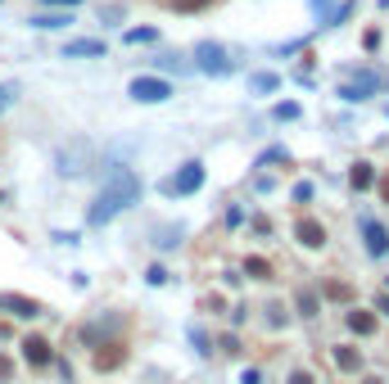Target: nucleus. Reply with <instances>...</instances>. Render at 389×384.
I'll return each instance as SVG.
<instances>
[{"label":"nucleus","instance_id":"nucleus-13","mask_svg":"<svg viewBox=\"0 0 389 384\" xmlns=\"http://www.w3.org/2000/svg\"><path fill=\"white\" fill-rule=\"evenodd\" d=\"M249 86H253V95H272L276 86H281V77H276V72H253Z\"/></svg>","mask_w":389,"mask_h":384},{"label":"nucleus","instance_id":"nucleus-26","mask_svg":"<svg viewBox=\"0 0 389 384\" xmlns=\"http://www.w3.org/2000/svg\"><path fill=\"white\" fill-rule=\"evenodd\" d=\"M376 190H380V199L389 204V172H385V177H380V181H376Z\"/></svg>","mask_w":389,"mask_h":384},{"label":"nucleus","instance_id":"nucleus-7","mask_svg":"<svg viewBox=\"0 0 389 384\" xmlns=\"http://www.w3.org/2000/svg\"><path fill=\"white\" fill-rule=\"evenodd\" d=\"M295 240L303 244V249H312V253H317L322 244H326V231H322V221H312V217H299V226H295Z\"/></svg>","mask_w":389,"mask_h":384},{"label":"nucleus","instance_id":"nucleus-16","mask_svg":"<svg viewBox=\"0 0 389 384\" xmlns=\"http://www.w3.org/2000/svg\"><path fill=\"white\" fill-rule=\"evenodd\" d=\"M64 55H77V59H82V55H91V59H95V55H104V45H100V41H68V45H64Z\"/></svg>","mask_w":389,"mask_h":384},{"label":"nucleus","instance_id":"nucleus-8","mask_svg":"<svg viewBox=\"0 0 389 384\" xmlns=\"http://www.w3.org/2000/svg\"><path fill=\"white\" fill-rule=\"evenodd\" d=\"M23 357H28L32 366H50V339H45V334H28V339H23Z\"/></svg>","mask_w":389,"mask_h":384},{"label":"nucleus","instance_id":"nucleus-15","mask_svg":"<svg viewBox=\"0 0 389 384\" xmlns=\"http://www.w3.org/2000/svg\"><path fill=\"white\" fill-rule=\"evenodd\" d=\"M245 271H249L253 280H272V263H267V258H258V253L245 258Z\"/></svg>","mask_w":389,"mask_h":384},{"label":"nucleus","instance_id":"nucleus-27","mask_svg":"<svg viewBox=\"0 0 389 384\" xmlns=\"http://www.w3.org/2000/svg\"><path fill=\"white\" fill-rule=\"evenodd\" d=\"M14 375V362H9V357H0V380H9Z\"/></svg>","mask_w":389,"mask_h":384},{"label":"nucleus","instance_id":"nucleus-22","mask_svg":"<svg viewBox=\"0 0 389 384\" xmlns=\"http://www.w3.org/2000/svg\"><path fill=\"white\" fill-rule=\"evenodd\" d=\"M168 5H172L177 14H194V9H204L209 0H168Z\"/></svg>","mask_w":389,"mask_h":384},{"label":"nucleus","instance_id":"nucleus-30","mask_svg":"<svg viewBox=\"0 0 389 384\" xmlns=\"http://www.w3.org/2000/svg\"><path fill=\"white\" fill-rule=\"evenodd\" d=\"M312 5H317V9H322V5H326V0H312Z\"/></svg>","mask_w":389,"mask_h":384},{"label":"nucleus","instance_id":"nucleus-4","mask_svg":"<svg viewBox=\"0 0 389 384\" xmlns=\"http://www.w3.org/2000/svg\"><path fill=\"white\" fill-rule=\"evenodd\" d=\"M91 362H95V371H118V366L127 362V349H123V339H104L100 349H95V357H91Z\"/></svg>","mask_w":389,"mask_h":384},{"label":"nucleus","instance_id":"nucleus-19","mask_svg":"<svg viewBox=\"0 0 389 384\" xmlns=\"http://www.w3.org/2000/svg\"><path fill=\"white\" fill-rule=\"evenodd\" d=\"M64 23H72V18L68 14H36L32 28H64Z\"/></svg>","mask_w":389,"mask_h":384},{"label":"nucleus","instance_id":"nucleus-11","mask_svg":"<svg viewBox=\"0 0 389 384\" xmlns=\"http://www.w3.org/2000/svg\"><path fill=\"white\" fill-rule=\"evenodd\" d=\"M349 185H354L358 194L371 190V185H376V168H371V163H354V172H349Z\"/></svg>","mask_w":389,"mask_h":384},{"label":"nucleus","instance_id":"nucleus-17","mask_svg":"<svg viewBox=\"0 0 389 384\" xmlns=\"http://www.w3.org/2000/svg\"><path fill=\"white\" fill-rule=\"evenodd\" d=\"M295 307H299V317H317V294H312V290H299V294H295Z\"/></svg>","mask_w":389,"mask_h":384},{"label":"nucleus","instance_id":"nucleus-12","mask_svg":"<svg viewBox=\"0 0 389 384\" xmlns=\"http://www.w3.org/2000/svg\"><path fill=\"white\" fill-rule=\"evenodd\" d=\"M0 303H5L14 317H36V312H41V307H36L32 299H23V294H9V299H0Z\"/></svg>","mask_w":389,"mask_h":384},{"label":"nucleus","instance_id":"nucleus-24","mask_svg":"<svg viewBox=\"0 0 389 384\" xmlns=\"http://www.w3.org/2000/svg\"><path fill=\"white\" fill-rule=\"evenodd\" d=\"M290 384H317V380H312V371H290Z\"/></svg>","mask_w":389,"mask_h":384},{"label":"nucleus","instance_id":"nucleus-21","mask_svg":"<svg viewBox=\"0 0 389 384\" xmlns=\"http://www.w3.org/2000/svg\"><path fill=\"white\" fill-rule=\"evenodd\" d=\"M14 100H18V86H14V82H0V114H5Z\"/></svg>","mask_w":389,"mask_h":384},{"label":"nucleus","instance_id":"nucleus-9","mask_svg":"<svg viewBox=\"0 0 389 384\" xmlns=\"http://www.w3.org/2000/svg\"><path fill=\"white\" fill-rule=\"evenodd\" d=\"M331 362H335V371L354 375V371H362V353H358V349H349V344H339V349L331 353Z\"/></svg>","mask_w":389,"mask_h":384},{"label":"nucleus","instance_id":"nucleus-14","mask_svg":"<svg viewBox=\"0 0 389 384\" xmlns=\"http://www.w3.org/2000/svg\"><path fill=\"white\" fill-rule=\"evenodd\" d=\"M349 330L354 334H376V312H349Z\"/></svg>","mask_w":389,"mask_h":384},{"label":"nucleus","instance_id":"nucleus-6","mask_svg":"<svg viewBox=\"0 0 389 384\" xmlns=\"http://www.w3.org/2000/svg\"><path fill=\"white\" fill-rule=\"evenodd\" d=\"M344 86H339V95L344 100H367V95H376V77L371 72H344Z\"/></svg>","mask_w":389,"mask_h":384},{"label":"nucleus","instance_id":"nucleus-10","mask_svg":"<svg viewBox=\"0 0 389 384\" xmlns=\"http://www.w3.org/2000/svg\"><path fill=\"white\" fill-rule=\"evenodd\" d=\"M362 231H367V249H371V258H385V253H389V231L376 226V221H367Z\"/></svg>","mask_w":389,"mask_h":384},{"label":"nucleus","instance_id":"nucleus-1","mask_svg":"<svg viewBox=\"0 0 389 384\" xmlns=\"http://www.w3.org/2000/svg\"><path fill=\"white\" fill-rule=\"evenodd\" d=\"M136 194H141V181L131 177V172H114V177H109V185L95 194V204L87 208V226H104L109 217H118L123 208L136 204Z\"/></svg>","mask_w":389,"mask_h":384},{"label":"nucleus","instance_id":"nucleus-18","mask_svg":"<svg viewBox=\"0 0 389 384\" xmlns=\"http://www.w3.org/2000/svg\"><path fill=\"white\" fill-rule=\"evenodd\" d=\"M326 299H335V303H349V299H354V285H344V280H331V285H326Z\"/></svg>","mask_w":389,"mask_h":384},{"label":"nucleus","instance_id":"nucleus-28","mask_svg":"<svg viewBox=\"0 0 389 384\" xmlns=\"http://www.w3.org/2000/svg\"><path fill=\"white\" fill-rule=\"evenodd\" d=\"M41 5H82V0H41Z\"/></svg>","mask_w":389,"mask_h":384},{"label":"nucleus","instance_id":"nucleus-5","mask_svg":"<svg viewBox=\"0 0 389 384\" xmlns=\"http://www.w3.org/2000/svg\"><path fill=\"white\" fill-rule=\"evenodd\" d=\"M199 185H204V163H186L172 181H168V190L172 194H194Z\"/></svg>","mask_w":389,"mask_h":384},{"label":"nucleus","instance_id":"nucleus-20","mask_svg":"<svg viewBox=\"0 0 389 384\" xmlns=\"http://www.w3.org/2000/svg\"><path fill=\"white\" fill-rule=\"evenodd\" d=\"M154 36H159L154 28H131V32L123 36V41H127V45H145V41H154Z\"/></svg>","mask_w":389,"mask_h":384},{"label":"nucleus","instance_id":"nucleus-23","mask_svg":"<svg viewBox=\"0 0 389 384\" xmlns=\"http://www.w3.org/2000/svg\"><path fill=\"white\" fill-rule=\"evenodd\" d=\"M272 114H276V122H295V118H299V104H290V100H285V104H276Z\"/></svg>","mask_w":389,"mask_h":384},{"label":"nucleus","instance_id":"nucleus-25","mask_svg":"<svg viewBox=\"0 0 389 384\" xmlns=\"http://www.w3.org/2000/svg\"><path fill=\"white\" fill-rule=\"evenodd\" d=\"M267 312H272V326H276V330L285 326V307H276V303H272V307H267Z\"/></svg>","mask_w":389,"mask_h":384},{"label":"nucleus","instance_id":"nucleus-2","mask_svg":"<svg viewBox=\"0 0 389 384\" xmlns=\"http://www.w3.org/2000/svg\"><path fill=\"white\" fill-rule=\"evenodd\" d=\"M194 68L222 77V72H231V59H226V50L217 41H199V45H194Z\"/></svg>","mask_w":389,"mask_h":384},{"label":"nucleus","instance_id":"nucleus-3","mask_svg":"<svg viewBox=\"0 0 389 384\" xmlns=\"http://www.w3.org/2000/svg\"><path fill=\"white\" fill-rule=\"evenodd\" d=\"M127 95H131V100H141V104H163L168 95H172V86H168L163 77H131Z\"/></svg>","mask_w":389,"mask_h":384},{"label":"nucleus","instance_id":"nucleus-29","mask_svg":"<svg viewBox=\"0 0 389 384\" xmlns=\"http://www.w3.org/2000/svg\"><path fill=\"white\" fill-rule=\"evenodd\" d=\"M380 312H385V317H389V294H385V299H380Z\"/></svg>","mask_w":389,"mask_h":384}]
</instances>
